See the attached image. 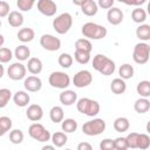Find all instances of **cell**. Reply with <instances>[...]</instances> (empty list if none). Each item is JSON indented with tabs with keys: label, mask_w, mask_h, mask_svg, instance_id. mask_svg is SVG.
<instances>
[{
	"label": "cell",
	"mask_w": 150,
	"mask_h": 150,
	"mask_svg": "<svg viewBox=\"0 0 150 150\" xmlns=\"http://www.w3.org/2000/svg\"><path fill=\"white\" fill-rule=\"evenodd\" d=\"M93 68L104 76H109L115 71V62L103 54H97L93 59Z\"/></svg>",
	"instance_id": "1"
},
{
	"label": "cell",
	"mask_w": 150,
	"mask_h": 150,
	"mask_svg": "<svg viewBox=\"0 0 150 150\" xmlns=\"http://www.w3.org/2000/svg\"><path fill=\"white\" fill-rule=\"evenodd\" d=\"M82 34L84 38L87 39H91V40H101L103 38L107 36V28L104 26L94 23V22H87L82 26L81 29Z\"/></svg>",
	"instance_id": "2"
},
{
	"label": "cell",
	"mask_w": 150,
	"mask_h": 150,
	"mask_svg": "<svg viewBox=\"0 0 150 150\" xmlns=\"http://www.w3.org/2000/svg\"><path fill=\"white\" fill-rule=\"evenodd\" d=\"M76 108L77 110L87 116L94 117L100 112V103L95 100L88 98V97H82L76 102Z\"/></svg>",
	"instance_id": "3"
},
{
	"label": "cell",
	"mask_w": 150,
	"mask_h": 150,
	"mask_svg": "<svg viewBox=\"0 0 150 150\" xmlns=\"http://www.w3.org/2000/svg\"><path fill=\"white\" fill-rule=\"evenodd\" d=\"M105 130V122L102 118H94L84 122L82 125V132L87 136H97Z\"/></svg>",
	"instance_id": "4"
},
{
	"label": "cell",
	"mask_w": 150,
	"mask_h": 150,
	"mask_svg": "<svg viewBox=\"0 0 150 150\" xmlns=\"http://www.w3.org/2000/svg\"><path fill=\"white\" fill-rule=\"evenodd\" d=\"M73 26V16L69 13H62L53 20V28L57 34H66Z\"/></svg>",
	"instance_id": "5"
},
{
	"label": "cell",
	"mask_w": 150,
	"mask_h": 150,
	"mask_svg": "<svg viewBox=\"0 0 150 150\" xmlns=\"http://www.w3.org/2000/svg\"><path fill=\"white\" fill-rule=\"evenodd\" d=\"M28 134H29V136H30L33 139H35V141H38V142H48V141H50V138H52L50 132H49L42 124L36 123V122L29 125V128H28Z\"/></svg>",
	"instance_id": "6"
},
{
	"label": "cell",
	"mask_w": 150,
	"mask_h": 150,
	"mask_svg": "<svg viewBox=\"0 0 150 150\" xmlns=\"http://www.w3.org/2000/svg\"><path fill=\"white\" fill-rule=\"evenodd\" d=\"M150 57V47L145 42H138L134 47L132 59L137 64H144L149 61Z\"/></svg>",
	"instance_id": "7"
},
{
	"label": "cell",
	"mask_w": 150,
	"mask_h": 150,
	"mask_svg": "<svg viewBox=\"0 0 150 150\" xmlns=\"http://www.w3.org/2000/svg\"><path fill=\"white\" fill-rule=\"evenodd\" d=\"M48 82L53 88L66 89L70 84V77L64 71H53L48 77Z\"/></svg>",
	"instance_id": "8"
},
{
	"label": "cell",
	"mask_w": 150,
	"mask_h": 150,
	"mask_svg": "<svg viewBox=\"0 0 150 150\" xmlns=\"http://www.w3.org/2000/svg\"><path fill=\"white\" fill-rule=\"evenodd\" d=\"M40 45L43 49L49 52H56L61 48V41L59 38L52 35V34H43L40 38Z\"/></svg>",
	"instance_id": "9"
},
{
	"label": "cell",
	"mask_w": 150,
	"mask_h": 150,
	"mask_svg": "<svg viewBox=\"0 0 150 150\" xmlns=\"http://www.w3.org/2000/svg\"><path fill=\"white\" fill-rule=\"evenodd\" d=\"M93 82V75L89 70H80L77 71L73 77V84L76 88H84L88 87Z\"/></svg>",
	"instance_id": "10"
},
{
	"label": "cell",
	"mask_w": 150,
	"mask_h": 150,
	"mask_svg": "<svg viewBox=\"0 0 150 150\" xmlns=\"http://www.w3.org/2000/svg\"><path fill=\"white\" fill-rule=\"evenodd\" d=\"M26 73H27V67L23 66L22 63L20 62H15V63H12L8 69H7V75L11 80H14V81H19V80H22L25 79L26 76Z\"/></svg>",
	"instance_id": "11"
},
{
	"label": "cell",
	"mask_w": 150,
	"mask_h": 150,
	"mask_svg": "<svg viewBox=\"0 0 150 150\" xmlns=\"http://www.w3.org/2000/svg\"><path fill=\"white\" fill-rule=\"evenodd\" d=\"M38 11L46 16H53L57 11V6L53 0H39Z\"/></svg>",
	"instance_id": "12"
},
{
	"label": "cell",
	"mask_w": 150,
	"mask_h": 150,
	"mask_svg": "<svg viewBox=\"0 0 150 150\" xmlns=\"http://www.w3.org/2000/svg\"><path fill=\"white\" fill-rule=\"evenodd\" d=\"M23 87H25L26 90H28L30 93H36V91H39L42 88V81L38 76L30 75V76H28V77L25 79Z\"/></svg>",
	"instance_id": "13"
},
{
	"label": "cell",
	"mask_w": 150,
	"mask_h": 150,
	"mask_svg": "<svg viewBox=\"0 0 150 150\" xmlns=\"http://www.w3.org/2000/svg\"><path fill=\"white\" fill-rule=\"evenodd\" d=\"M123 12L121 8L118 7H111L108 9V13H107V19H108V22L112 26H117L120 25L122 21H123Z\"/></svg>",
	"instance_id": "14"
},
{
	"label": "cell",
	"mask_w": 150,
	"mask_h": 150,
	"mask_svg": "<svg viewBox=\"0 0 150 150\" xmlns=\"http://www.w3.org/2000/svg\"><path fill=\"white\" fill-rule=\"evenodd\" d=\"M26 116L32 122H38L43 117V110L39 104H30L26 111Z\"/></svg>",
	"instance_id": "15"
},
{
	"label": "cell",
	"mask_w": 150,
	"mask_h": 150,
	"mask_svg": "<svg viewBox=\"0 0 150 150\" xmlns=\"http://www.w3.org/2000/svg\"><path fill=\"white\" fill-rule=\"evenodd\" d=\"M60 102L63 104V105H73L74 103H76L77 101V94L73 90H63L61 94H60Z\"/></svg>",
	"instance_id": "16"
},
{
	"label": "cell",
	"mask_w": 150,
	"mask_h": 150,
	"mask_svg": "<svg viewBox=\"0 0 150 150\" xmlns=\"http://www.w3.org/2000/svg\"><path fill=\"white\" fill-rule=\"evenodd\" d=\"M110 90L116 94V95H121L123 94L125 90H127V83H125V80H123L122 77H117V79H114L110 83Z\"/></svg>",
	"instance_id": "17"
},
{
	"label": "cell",
	"mask_w": 150,
	"mask_h": 150,
	"mask_svg": "<svg viewBox=\"0 0 150 150\" xmlns=\"http://www.w3.org/2000/svg\"><path fill=\"white\" fill-rule=\"evenodd\" d=\"M13 101H14V103L18 107H21L22 108V107L28 105V103L30 101V96H29V94H27L23 90H18L14 94V96H13Z\"/></svg>",
	"instance_id": "18"
},
{
	"label": "cell",
	"mask_w": 150,
	"mask_h": 150,
	"mask_svg": "<svg viewBox=\"0 0 150 150\" xmlns=\"http://www.w3.org/2000/svg\"><path fill=\"white\" fill-rule=\"evenodd\" d=\"M42 61L39 59V57H30L28 60V63H27V69L30 74L33 75H38L42 71Z\"/></svg>",
	"instance_id": "19"
},
{
	"label": "cell",
	"mask_w": 150,
	"mask_h": 150,
	"mask_svg": "<svg viewBox=\"0 0 150 150\" xmlns=\"http://www.w3.org/2000/svg\"><path fill=\"white\" fill-rule=\"evenodd\" d=\"M98 11V5L94 0H87L81 6V12L87 16H94Z\"/></svg>",
	"instance_id": "20"
},
{
	"label": "cell",
	"mask_w": 150,
	"mask_h": 150,
	"mask_svg": "<svg viewBox=\"0 0 150 150\" xmlns=\"http://www.w3.org/2000/svg\"><path fill=\"white\" fill-rule=\"evenodd\" d=\"M7 21H8L9 26H12L14 28H18V27L22 26V23H23V15L18 11H12L8 14Z\"/></svg>",
	"instance_id": "21"
},
{
	"label": "cell",
	"mask_w": 150,
	"mask_h": 150,
	"mask_svg": "<svg viewBox=\"0 0 150 150\" xmlns=\"http://www.w3.org/2000/svg\"><path fill=\"white\" fill-rule=\"evenodd\" d=\"M134 109L138 114H145V112H148L149 109H150V102H149L148 97H141V98L136 100L135 103H134Z\"/></svg>",
	"instance_id": "22"
},
{
	"label": "cell",
	"mask_w": 150,
	"mask_h": 150,
	"mask_svg": "<svg viewBox=\"0 0 150 150\" xmlns=\"http://www.w3.org/2000/svg\"><path fill=\"white\" fill-rule=\"evenodd\" d=\"M16 36H18V39H19L21 42H23V43H25V42H30V41L34 39L35 33H34V30H33L32 28L25 27V28L19 29V32H18Z\"/></svg>",
	"instance_id": "23"
},
{
	"label": "cell",
	"mask_w": 150,
	"mask_h": 150,
	"mask_svg": "<svg viewBox=\"0 0 150 150\" xmlns=\"http://www.w3.org/2000/svg\"><path fill=\"white\" fill-rule=\"evenodd\" d=\"M49 117L52 120V122L54 123H60L64 120V112L63 109L60 105H54L50 110H49Z\"/></svg>",
	"instance_id": "24"
},
{
	"label": "cell",
	"mask_w": 150,
	"mask_h": 150,
	"mask_svg": "<svg viewBox=\"0 0 150 150\" xmlns=\"http://www.w3.org/2000/svg\"><path fill=\"white\" fill-rule=\"evenodd\" d=\"M50 141H52V143H53L56 148H62V146L67 143L68 137H67V135H66L64 131H56V132H54V134L52 135Z\"/></svg>",
	"instance_id": "25"
},
{
	"label": "cell",
	"mask_w": 150,
	"mask_h": 150,
	"mask_svg": "<svg viewBox=\"0 0 150 150\" xmlns=\"http://www.w3.org/2000/svg\"><path fill=\"white\" fill-rule=\"evenodd\" d=\"M136 36L141 41H149L150 40V25L142 23L136 28Z\"/></svg>",
	"instance_id": "26"
},
{
	"label": "cell",
	"mask_w": 150,
	"mask_h": 150,
	"mask_svg": "<svg viewBox=\"0 0 150 150\" xmlns=\"http://www.w3.org/2000/svg\"><path fill=\"white\" fill-rule=\"evenodd\" d=\"M29 55H30V50H29V48H28L27 46H25V45L18 46V47L15 48V50H14V56H15L19 61H26V60H28Z\"/></svg>",
	"instance_id": "27"
},
{
	"label": "cell",
	"mask_w": 150,
	"mask_h": 150,
	"mask_svg": "<svg viewBox=\"0 0 150 150\" xmlns=\"http://www.w3.org/2000/svg\"><path fill=\"white\" fill-rule=\"evenodd\" d=\"M130 127V122L127 117H117L114 121V129L117 132H125Z\"/></svg>",
	"instance_id": "28"
},
{
	"label": "cell",
	"mask_w": 150,
	"mask_h": 150,
	"mask_svg": "<svg viewBox=\"0 0 150 150\" xmlns=\"http://www.w3.org/2000/svg\"><path fill=\"white\" fill-rule=\"evenodd\" d=\"M136 90L141 97H150V81L143 80V81L138 82Z\"/></svg>",
	"instance_id": "29"
},
{
	"label": "cell",
	"mask_w": 150,
	"mask_h": 150,
	"mask_svg": "<svg viewBox=\"0 0 150 150\" xmlns=\"http://www.w3.org/2000/svg\"><path fill=\"white\" fill-rule=\"evenodd\" d=\"M146 12L143 9V8H141V7H136L132 12H131V19H132V21L134 22H136V23H143L145 20H146Z\"/></svg>",
	"instance_id": "30"
},
{
	"label": "cell",
	"mask_w": 150,
	"mask_h": 150,
	"mask_svg": "<svg viewBox=\"0 0 150 150\" xmlns=\"http://www.w3.org/2000/svg\"><path fill=\"white\" fill-rule=\"evenodd\" d=\"M61 129L66 134L74 132L77 129V122L74 118H66V120H63L61 122Z\"/></svg>",
	"instance_id": "31"
},
{
	"label": "cell",
	"mask_w": 150,
	"mask_h": 150,
	"mask_svg": "<svg viewBox=\"0 0 150 150\" xmlns=\"http://www.w3.org/2000/svg\"><path fill=\"white\" fill-rule=\"evenodd\" d=\"M134 67L129 63H124L118 69V74H120V77H122L123 80H129L134 76Z\"/></svg>",
	"instance_id": "32"
},
{
	"label": "cell",
	"mask_w": 150,
	"mask_h": 150,
	"mask_svg": "<svg viewBox=\"0 0 150 150\" xmlns=\"http://www.w3.org/2000/svg\"><path fill=\"white\" fill-rule=\"evenodd\" d=\"M74 57H75V61L79 62L80 64H87L90 61V53L84 52V50H77V49H75Z\"/></svg>",
	"instance_id": "33"
},
{
	"label": "cell",
	"mask_w": 150,
	"mask_h": 150,
	"mask_svg": "<svg viewBox=\"0 0 150 150\" xmlns=\"http://www.w3.org/2000/svg\"><path fill=\"white\" fill-rule=\"evenodd\" d=\"M75 49H77V50H84V52L90 53L91 49H93V45H91V42L87 38L86 39H79L75 42Z\"/></svg>",
	"instance_id": "34"
},
{
	"label": "cell",
	"mask_w": 150,
	"mask_h": 150,
	"mask_svg": "<svg viewBox=\"0 0 150 150\" xmlns=\"http://www.w3.org/2000/svg\"><path fill=\"white\" fill-rule=\"evenodd\" d=\"M12 120L7 116H1L0 117V136H4L7 131L11 130L12 128Z\"/></svg>",
	"instance_id": "35"
},
{
	"label": "cell",
	"mask_w": 150,
	"mask_h": 150,
	"mask_svg": "<svg viewBox=\"0 0 150 150\" xmlns=\"http://www.w3.org/2000/svg\"><path fill=\"white\" fill-rule=\"evenodd\" d=\"M57 62L62 68H70L71 64H73V56L68 53H62L59 56Z\"/></svg>",
	"instance_id": "36"
},
{
	"label": "cell",
	"mask_w": 150,
	"mask_h": 150,
	"mask_svg": "<svg viewBox=\"0 0 150 150\" xmlns=\"http://www.w3.org/2000/svg\"><path fill=\"white\" fill-rule=\"evenodd\" d=\"M12 97V93L7 88L0 89V108H5Z\"/></svg>",
	"instance_id": "37"
},
{
	"label": "cell",
	"mask_w": 150,
	"mask_h": 150,
	"mask_svg": "<svg viewBox=\"0 0 150 150\" xmlns=\"http://www.w3.org/2000/svg\"><path fill=\"white\" fill-rule=\"evenodd\" d=\"M23 132L20 129H14L9 132V141L13 144H20L23 141Z\"/></svg>",
	"instance_id": "38"
},
{
	"label": "cell",
	"mask_w": 150,
	"mask_h": 150,
	"mask_svg": "<svg viewBox=\"0 0 150 150\" xmlns=\"http://www.w3.org/2000/svg\"><path fill=\"white\" fill-rule=\"evenodd\" d=\"M35 0H16V6L21 12H28L33 8Z\"/></svg>",
	"instance_id": "39"
},
{
	"label": "cell",
	"mask_w": 150,
	"mask_h": 150,
	"mask_svg": "<svg viewBox=\"0 0 150 150\" xmlns=\"http://www.w3.org/2000/svg\"><path fill=\"white\" fill-rule=\"evenodd\" d=\"M150 146V137L146 134H139L138 136V143H137V148L145 150Z\"/></svg>",
	"instance_id": "40"
},
{
	"label": "cell",
	"mask_w": 150,
	"mask_h": 150,
	"mask_svg": "<svg viewBox=\"0 0 150 150\" xmlns=\"http://www.w3.org/2000/svg\"><path fill=\"white\" fill-rule=\"evenodd\" d=\"M13 57V53L9 48H6V47H2L0 49V62L1 63H7L12 60Z\"/></svg>",
	"instance_id": "41"
},
{
	"label": "cell",
	"mask_w": 150,
	"mask_h": 150,
	"mask_svg": "<svg viewBox=\"0 0 150 150\" xmlns=\"http://www.w3.org/2000/svg\"><path fill=\"white\" fill-rule=\"evenodd\" d=\"M138 136H139L138 132H130V134H128V136L125 138H127V142H128V146L129 148H131V149H136L137 148Z\"/></svg>",
	"instance_id": "42"
},
{
	"label": "cell",
	"mask_w": 150,
	"mask_h": 150,
	"mask_svg": "<svg viewBox=\"0 0 150 150\" xmlns=\"http://www.w3.org/2000/svg\"><path fill=\"white\" fill-rule=\"evenodd\" d=\"M100 149L101 150H114V149H116V146H115V139L105 138V139L101 141Z\"/></svg>",
	"instance_id": "43"
},
{
	"label": "cell",
	"mask_w": 150,
	"mask_h": 150,
	"mask_svg": "<svg viewBox=\"0 0 150 150\" xmlns=\"http://www.w3.org/2000/svg\"><path fill=\"white\" fill-rule=\"evenodd\" d=\"M115 146H116V150H125L128 149V142H127V138L125 137H117L115 139Z\"/></svg>",
	"instance_id": "44"
},
{
	"label": "cell",
	"mask_w": 150,
	"mask_h": 150,
	"mask_svg": "<svg viewBox=\"0 0 150 150\" xmlns=\"http://www.w3.org/2000/svg\"><path fill=\"white\" fill-rule=\"evenodd\" d=\"M9 5L5 1V0H1L0 1V16L1 18H5L9 14Z\"/></svg>",
	"instance_id": "45"
},
{
	"label": "cell",
	"mask_w": 150,
	"mask_h": 150,
	"mask_svg": "<svg viewBox=\"0 0 150 150\" xmlns=\"http://www.w3.org/2000/svg\"><path fill=\"white\" fill-rule=\"evenodd\" d=\"M114 2H115V0H98L97 5L102 9H109L114 6Z\"/></svg>",
	"instance_id": "46"
},
{
	"label": "cell",
	"mask_w": 150,
	"mask_h": 150,
	"mask_svg": "<svg viewBox=\"0 0 150 150\" xmlns=\"http://www.w3.org/2000/svg\"><path fill=\"white\" fill-rule=\"evenodd\" d=\"M146 0H125V5H128V6H142L144 2H145Z\"/></svg>",
	"instance_id": "47"
},
{
	"label": "cell",
	"mask_w": 150,
	"mask_h": 150,
	"mask_svg": "<svg viewBox=\"0 0 150 150\" xmlns=\"http://www.w3.org/2000/svg\"><path fill=\"white\" fill-rule=\"evenodd\" d=\"M77 149H79V150H91L93 146H91L89 143H87V142H82V143H80V144L77 145Z\"/></svg>",
	"instance_id": "48"
},
{
	"label": "cell",
	"mask_w": 150,
	"mask_h": 150,
	"mask_svg": "<svg viewBox=\"0 0 150 150\" xmlns=\"http://www.w3.org/2000/svg\"><path fill=\"white\" fill-rule=\"evenodd\" d=\"M86 1H87V0H73V4L76 5V6H80V7H81Z\"/></svg>",
	"instance_id": "49"
},
{
	"label": "cell",
	"mask_w": 150,
	"mask_h": 150,
	"mask_svg": "<svg viewBox=\"0 0 150 150\" xmlns=\"http://www.w3.org/2000/svg\"><path fill=\"white\" fill-rule=\"evenodd\" d=\"M54 148H55V145L53 144V145H45L42 149H43V150H47V149H48V150H53Z\"/></svg>",
	"instance_id": "50"
},
{
	"label": "cell",
	"mask_w": 150,
	"mask_h": 150,
	"mask_svg": "<svg viewBox=\"0 0 150 150\" xmlns=\"http://www.w3.org/2000/svg\"><path fill=\"white\" fill-rule=\"evenodd\" d=\"M145 129H146V131H148V134L150 135V120L148 121V123H146V125H145Z\"/></svg>",
	"instance_id": "51"
},
{
	"label": "cell",
	"mask_w": 150,
	"mask_h": 150,
	"mask_svg": "<svg viewBox=\"0 0 150 150\" xmlns=\"http://www.w3.org/2000/svg\"><path fill=\"white\" fill-rule=\"evenodd\" d=\"M146 13L150 15V0H149V2H148V7H146Z\"/></svg>",
	"instance_id": "52"
},
{
	"label": "cell",
	"mask_w": 150,
	"mask_h": 150,
	"mask_svg": "<svg viewBox=\"0 0 150 150\" xmlns=\"http://www.w3.org/2000/svg\"><path fill=\"white\" fill-rule=\"evenodd\" d=\"M0 38H1V46H2V43H4V36H2V35H1V36H0Z\"/></svg>",
	"instance_id": "53"
},
{
	"label": "cell",
	"mask_w": 150,
	"mask_h": 150,
	"mask_svg": "<svg viewBox=\"0 0 150 150\" xmlns=\"http://www.w3.org/2000/svg\"><path fill=\"white\" fill-rule=\"evenodd\" d=\"M117 1H118V2H123V4L125 2V0H117Z\"/></svg>",
	"instance_id": "54"
},
{
	"label": "cell",
	"mask_w": 150,
	"mask_h": 150,
	"mask_svg": "<svg viewBox=\"0 0 150 150\" xmlns=\"http://www.w3.org/2000/svg\"><path fill=\"white\" fill-rule=\"evenodd\" d=\"M149 47H150V45H149Z\"/></svg>",
	"instance_id": "55"
}]
</instances>
